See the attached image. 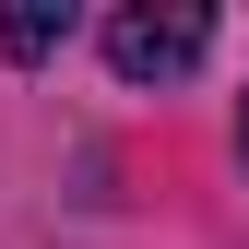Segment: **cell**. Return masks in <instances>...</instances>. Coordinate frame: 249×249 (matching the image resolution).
I'll use <instances>...</instances> for the list:
<instances>
[{
  "label": "cell",
  "mask_w": 249,
  "mask_h": 249,
  "mask_svg": "<svg viewBox=\"0 0 249 249\" xmlns=\"http://www.w3.org/2000/svg\"><path fill=\"white\" fill-rule=\"evenodd\" d=\"M213 59V12L202 0H131V12H107V71L119 83H190Z\"/></svg>",
  "instance_id": "cell-1"
},
{
  "label": "cell",
  "mask_w": 249,
  "mask_h": 249,
  "mask_svg": "<svg viewBox=\"0 0 249 249\" xmlns=\"http://www.w3.org/2000/svg\"><path fill=\"white\" fill-rule=\"evenodd\" d=\"M71 48V0H12L0 12V59H59Z\"/></svg>",
  "instance_id": "cell-2"
},
{
  "label": "cell",
  "mask_w": 249,
  "mask_h": 249,
  "mask_svg": "<svg viewBox=\"0 0 249 249\" xmlns=\"http://www.w3.org/2000/svg\"><path fill=\"white\" fill-rule=\"evenodd\" d=\"M237 166H249V95H237Z\"/></svg>",
  "instance_id": "cell-3"
}]
</instances>
